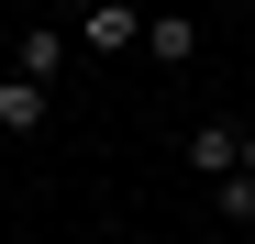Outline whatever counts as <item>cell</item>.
<instances>
[{
	"label": "cell",
	"instance_id": "1",
	"mask_svg": "<svg viewBox=\"0 0 255 244\" xmlns=\"http://www.w3.org/2000/svg\"><path fill=\"white\" fill-rule=\"evenodd\" d=\"M45 78H22V67H0V144H22V133H45Z\"/></svg>",
	"mask_w": 255,
	"mask_h": 244
},
{
	"label": "cell",
	"instance_id": "2",
	"mask_svg": "<svg viewBox=\"0 0 255 244\" xmlns=\"http://www.w3.org/2000/svg\"><path fill=\"white\" fill-rule=\"evenodd\" d=\"M78 45H89V56H133V45H144L133 0H89V11H78Z\"/></svg>",
	"mask_w": 255,
	"mask_h": 244
},
{
	"label": "cell",
	"instance_id": "3",
	"mask_svg": "<svg viewBox=\"0 0 255 244\" xmlns=\"http://www.w3.org/2000/svg\"><path fill=\"white\" fill-rule=\"evenodd\" d=\"M178 155H189V178H233L244 167V122H189Z\"/></svg>",
	"mask_w": 255,
	"mask_h": 244
},
{
	"label": "cell",
	"instance_id": "4",
	"mask_svg": "<svg viewBox=\"0 0 255 244\" xmlns=\"http://www.w3.org/2000/svg\"><path fill=\"white\" fill-rule=\"evenodd\" d=\"M67 45H78V33H56L45 11H33V22H22V45H11V67H22V78H45V89H56V67H67Z\"/></svg>",
	"mask_w": 255,
	"mask_h": 244
},
{
	"label": "cell",
	"instance_id": "5",
	"mask_svg": "<svg viewBox=\"0 0 255 244\" xmlns=\"http://www.w3.org/2000/svg\"><path fill=\"white\" fill-rule=\"evenodd\" d=\"M144 56H155V67H189V56H200V22H189V11H155V22H144Z\"/></svg>",
	"mask_w": 255,
	"mask_h": 244
},
{
	"label": "cell",
	"instance_id": "6",
	"mask_svg": "<svg viewBox=\"0 0 255 244\" xmlns=\"http://www.w3.org/2000/svg\"><path fill=\"white\" fill-rule=\"evenodd\" d=\"M211 211H222V233H255V167L211 178Z\"/></svg>",
	"mask_w": 255,
	"mask_h": 244
},
{
	"label": "cell",
	"instance_id": "7",
	"mask_svg": "<svg viewBox=\"0 0 255 244\" xmlns=\"http://www.w3.org/2000/svg\"><path fill=\"white\" fill-rule=\"evenodd\" d=\"M244 167H255V122H244Z\"/></svg>",
	"mask_w": 255,
	"mask_h": 244
}]
</instances>
